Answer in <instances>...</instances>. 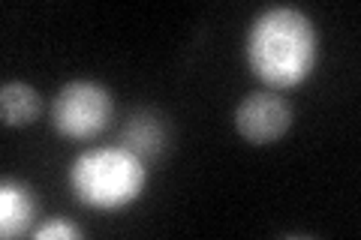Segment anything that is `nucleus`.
<instances>
[{
  "instance_id": "6e6552de",
  "label": "nucleus",
  "mask_w": 361,
  "mask_h": 240,
  "mask_svg": "<svg viewBox=\"0 0 361 240\" xmlns=\"http://www.w3.org/2000/svg\"><path fill=\"white\" fill-rule=\"evenodd\" d=\"M33 237H37V240H78L82 234H78V228H73L70 222L51 220V222H45L42 228H37Z\"/></svg>"
},
{
  "instance_id": "7ed1b4c3",
  "label": "nucleus",
  "mask_w": 361,
  "mask_h": 240,
  "mask_svg": "<svg viewBox=\"0 0 361 240\" xmlns=\"http://www.w3.org/2000/svg\"><path fill=\"white\" fill-rule=\"evenodd\" d=\"M115 111V102L106 87L94 82H70L51 102V123L66 139L85 141L99 135Z\"/></svg>"
},
{
  "instance_id": "423d86ee",
  "label": "nucleus",
  "mask_w": 361,
  "mask_h": 240,
  "mask_svg": "<svg viewBox=\"0 0 361 240\" xmlns=\"http://www.w3.org/2000/svg\"><path fill=\"white\" fill-rule=\"evenodd\" d=\"M42 108V99L33 87L21 82H6L0 87V118L6 127H27L37 120V114Z\"/></svg>"
},
{
  "instance_id": "20e7f679",
  "label": "nucleus",
  "mask_w": 361,
  "mask_h": 240,
  "mask_svg": "<svg viewBox=\"0 0 361 240\" xmlns=\"http://www.w3.org/2000/svg\"><path fill=\"white\" fill-rule=\"evenodd\" d=\"M289 127H292L289 102L277 94H268V90L247 94L238 102V108H235V130L250 144L262 147V144L283 139Z\"/></svg>"
},
{
  "instance_id": "f257e3e1",
  "label": "nucleus",
  "mask_w": 361,
  "mask_h": 240,
  "mask_svg": "<svg viewBox=\"0 0 361 240\" xmlns=\"http://www.w3.org/2000/svg\"><path fill=\"white\" fill-rule=\"evenodd\" d=\"M247 63L265 84L283 90L307 82L316 66V30L295 6H271L247 33Z\"/></svg>"
},
{
  "instance_id": "39448f33",
  "label": "nucleus",
  "mask_w": 361,
  "mask_h": 240,
  "mask_svg": "<svg viewBox=\"0 0 361 240\" xmlns=\"http://www.w3.org/2000/svg\"><path fill=\"white\" fill-rule=\"evenodd\" d=\"M37 196L16 184V180H4L0 187V234L4 237H21L37 220Z\"/></svg>"
},
{
  "instance_id": "0eeeda50",
  "label": "nucleus",
  "mask_w": 361,
  "mask_h": 240,
  "mask_svg": "<svg viewBox=\"0 0 361 240\" xmlns=\"http://www.w3.org/2000/svg\"><path fill=\"white\" fill-rule=\"evenodd\" d=\"M163 141H166V130L157 114H135L127 123V130H123V147L142 159L160 153Z\"/></svg>"
},
{
  "instance_id": "f03ea898",
  "label": "nucleus",
  "mask_w": 361,
  "mask_h": 240,
  "mask_svg": "<svg viewBox=\"0 0 361 240\" xmlns=\"http://www.w3.org/2000/svg\"><path fill=\"white\" fill-rule=\"evenodd\" d=\"M145 159L127 147H94L75 156L70 168V187L78 201L97 210H121L145 189Z\"/></svg>"
}]
</instances>
